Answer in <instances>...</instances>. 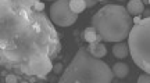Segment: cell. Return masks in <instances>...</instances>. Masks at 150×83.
I'll use <instances>...</instances> for the list:
<instances>
[{"instance_id":"cell-1","label":"cell","mask_w":150,"mask_h":83,"mask_svg":"<svg viewBox=\"0 0 150 83\" xmlns=\"http://www.w3.org/2000/svg\"><path fill=\"white\" fill-rule=\"evenodd\" d=\"M112 69L100 58L92 56L88 47H79L60 78V83H110Z\"/></svg>"},{"instance_id":"cell-2","label":"cell","mask_w":150,"mask_h":83,"mask_svg":"<svg viewBox=\"0 0 150 83\" xmlns=\"http://www.w3.org/2000/svg\"><path fill=\"white\" fill-rule=\"evenodd\" d=\"M92 26L103 37V42H122L134 26L132 17L121 4H106L92 17Z\"/></svg>"},{"instance_id":"cell-3","label":"cell","mask_w":150,"mask_h":83,"mask_svg":"<svg viewBox=\"0 0 150 83\" xmlns=\"http://www.w3.org/2000/svg\"><path fill=\"white\" fill-rule=\"evenodd\" d=\"M129 53L138 67L150 73V17L135 24L128 36Z\"/></svg>"},{"instance_id":"cell-4","label":"cell","mask_w":150,"mask_h":83,"mask_svg":"<svg viewBox=\"0 0 150 83\" xmlns=\"http://www.w3.org/2000/svg\"><path fill=\"white\" fill-rule=\"evenodd\" d=\"M49 17L54 25L70 26L78 20V14H75L70 7V0H56L49 7Z\"/></svg>"},{"instance_id":"cell-5","label":"cell","mask_w":150,"mask_h":83,"mask_svg":"<svg viewBox=\"0 0 150 83\" xmlns=\"http://www.w3.org/2000/svg\"><path fill=\"white\" fill-rule=\"evenodd\" d=\"M52 58L47 57V56H40V57L33 58L32 61H29L24 72L27 75H32V76H39V78H43L46 76L52 69H53V65H52Z\"/></svg>"},{"instance_id":"cell-6","label":"cell","mask_w":150,"mask_h":83,"mask_svg":"<svg viewBox=\"0 0 150 83\" xmlns=\"http://www.w3.org/2000/svg\"><path fill=\"white\" fill-rule=\"evenodd\" d=\"M88 50H89V53H91L92 56H95V57H97V58H103L107 54V47H106V44H103V42L89 43Z\"/></svg>"},{"instance_id":"cell-7","label":"cell","mask_w":150,"mask_h":83,"mask_svg":"<svg viewBox=\"0 0 150 83\" xmlns=\"http://www.w3.org/2000/svg\"><path fill=\"white\" fill-rule=\"evenodd\" d=\"M112 54L115 58H120V60H124L128 56H131L129 53V46L124 42H117L114 46H112Z\"/></svg>"},{"instance_id":"cell-8","label":"cell","mask_w":150,"mask_h":83,"mask_svg":"<svg viewBox=\"0 0 150 83\" xmlns=\"http://www.w3.org/2000/svg\"><path fill=\"white\" fill-rule=\"evenodd\" d=\"M127 10L131 14V17L140 15L145 11V4H143L142 0H129L128 6H127Z\"/></svg>"},{"instance_id":"cell-9","label":"cell","mask_w":150,"mask_h":83,"mask_svg":"<svg viewBox=\"0 0 150 83\" xmlns=\"http://www.w3.org/2000/svg\"><path fill=\"white\" fill-rule=\"evenodd\" d=\"M82 39L86 40L88 43H93V42H103V37L99 35L95 29V26H88L83 33H82Z\"/></svg>"},{"instance_id":"cell-10","label":"cell","mask_w":150,"mask_h":83,"mask_svg":"<svg viewBox=\"0 0 150 83\" xmlns=\"http://www.w3.org/2000/svg\"><path fill=\"white\" fill-rule=\"evenodd\" d=\"M112 73H114V76H117V78H125V76H128L129 73V67L127 64H124V62H115L114 65H112Z\"/></svg>"},{"instance_id":"cell-11","label":"cell","mask_w":150,"mask_h":83,"mask_svg":"<svg viewBox=\"0 0 150 83\" xmlns=\"http://www.w3.org/2000/svg\"><path fill=\"white\" fill-rule=\"evenodd\" d=\"M70 7L75 14H79V13H82L85 8H88L85 0H70Z\"/></svg>"},{"instance_id":"cell-12","label":"cell","mask_w":150,"mask_h":83,"mask_svg":"<svg viewBox=\"0 0 150 83\" xmlns=\"http://www.w3.org/2000/svg\"><path fill=\"white\" fill-rule=\"evenodd\" d=\"M138 83H150V73H142L138 78Z\"/></svg>"},{"instance_id":"cell-13","label":"cell","mask_w":150,"mask_h":83,"mask_svg":"<svg viewBox=\"0 0 150 83\" xmlns=\"http://www.w3.org/2000/svg\"><path fill=\"white\" fill-rule=\"evenodd\" d=\"M53 72L54 73H61V72H64V65L61 64V62H59V64H56V65H53Z\"/></svg>"},{"instance_id":"cell-14","label":"cell","mask_w":150,"mask_h":83,"mask_svg":"<svg viewBox=\"0 0 150 83\" xmlns=\"http://www.w3.org/2000/svg\"><path fill=\"white\" fill-rule=\"evenodd\" d=\"M7 83H17L18 82V78H17V75H13V73H10V75H6V79H4Z\"/></svg>"},{"instance_id":"cell-15","label":"cell","mask_w":150,"mask_h":83,"mask_svg":"<svg viewBox=\"0 0 150 83\" xmlns=\"http://www.w3.org/2000/svg\"><path fill=\"white\" fill-rule=\"evenodd\" d=\"M85 1H86V7H88V8H92L93 6L97 4V3L102 1V0H85Z\"/></svg>"},{"instance_id":"cell-16","label":"cell","mask_w":150,"mask_h":83,"mask_svg":"<svg viewBox=\"0 0 150 83\" xmlns=\"http://www.w3.org/2000/svg\"><path fill=\"white\" fill-rule=\"evenodd\" d=\"M35 10L43 11V10H45V4H43V3H40V1H36V4H35Z\"/></svg>"},{"instance_id":"cell-17","label":"cell","mask_w":150,"mask_h":83,"mask_svg":"<svg viewBox=\"0 0 150 83\" xmlns=\"http://www.w3.org/2000/svg\"><path fill=\"white\" fill-rule=\"evenodd\" d=\"M140 20H142V18H140V15L132 17V21H134V25H135V24H138V22H140Z\"/></svg>"},{"instance_id":"cell-18","label":"cell","mask_w":150,"mask_h":83,"mask_svg":"<svg viewBox=\"0 0 150 83\" xmlns=\"http://www.w3.org/2000/svg\"><path fill=\"white\" fill-rule=\"evenodd\" d=\"M118 1H127V0H118Z\"/></svg>"},{"instance_id":"cell-19","label":"cell","mask_w":150,"mask_h":83,"mask_svg":"<svg viewBox=\"0 0 150 83\" xmlns=\"http://www.w3.org/2000/svg\"><path fill=\"white\" fill-rule=\"evenodd\" d=\"M147 3H149V4H150V0H147Z\"/></svg>"},{"instance_id":"cell-20","label":"cell","mask_w":150,"mask_h":83,"mask_svg":"<svg viewBox=\"0 0 150 83\" xmlns=\"http://www.w3.org/2000/svg\"><path fill=\"white\" fill-rule=\"evenodd\" d=\"M49 1H50V0H49ZM53 1H56V0H53Z\"/></svg>"}]
</instances>
